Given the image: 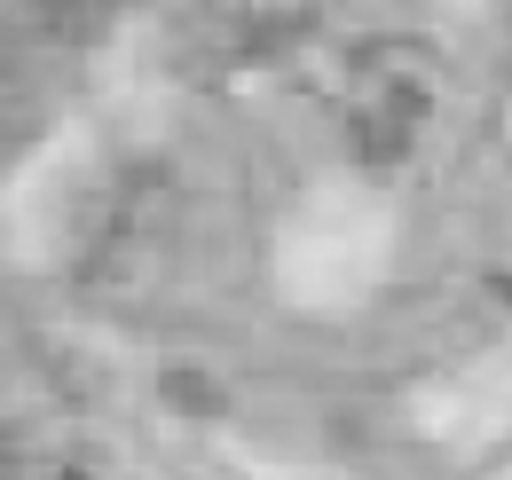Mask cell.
<instances>
[{"mask_svg":"<svg viewBox=\"0 0 512 480\" xmlns=\"http://www.w3.org/2000/svg\"><path fill=\"white\" fill-rule=\"evenodd\" d=\"M8 103H16V87H8V79H0V119H8Z\"/></svg>","mask_w":512,"mask_h":480,"instance_id":"cell-4","label":"cell"},{"mask_svg":"<svg viewBox=\"0 0 512 480\" xmlns=\"http://www.w3.org/2000/svg\"><path fill=\"white\" fill-rule=\"evenodd\" d=\"M174 237V181L158 166H127L103 181V205L79 221V292L95 307H142Z\"/></svg>","mask_w":512,"mask_h":480,"instance_id":"cell-1","label":"cell"},{"mask_svg":"<svg viewBox=\"0 0 512 480\" xmlns=\"http://www.w3.org/2000/svg\"><path fill=\"white\" fill-rule=\"evenodd\" d=\"M316 24V0H205L190 16V48L205 63H260Z\"/></svg>","mask_w":512,"mask_h":480,"instance_id":"cell-3","label":"cell"},{"mask_svg":"<svg viewBox=\"0 0 512 480\" xmlns=\"http://www.w3.org/2000/svg\"><path fill=\"white\" fill-rule=\"evenodd\" d=\"M434 95H442V63L410 40H379L355 56L347 79V150L363 166H402L418 150V134L434 126Z\"/></svg>","mask_w":512,"mask_h":480,"instance_id":"cell-2","label":"cell"}]
</instances>
